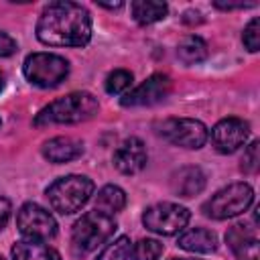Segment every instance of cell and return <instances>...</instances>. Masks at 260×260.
Instances as JSON below:
<instances>
[{
  "instance_id": "obj_1",
  "label": "cell",
  "mask_w": 260,
  "mask_h": 260,
  "mask_svg": "<svg viewBox=\"0 0 260 260\" xmlns=\"http://www.w3.org/2000/svg\"><path fill=\"white\" fill-rule=\"evenodd\" d=\"M37 39L49 47H85L91 39V16L77 2H51L39 16Z\"/></svg>"
},
{
  "instance_id": "obj_2",
  "label": "cell",
  "mask_w": 260,
  "mask_h": 260,
  "mask_svg": "<svg viewBox=\"0 0 260 260\" xmlns=\"http://www.w3.org/2000/svg\"><path fill=\"white\" fill-rule=\"evenodd\" d=\"M100 110L98 98L89 91H71L49 106H45L37 118L35 126H53V124H79L93 118Z\"/></svg>"
},
{
  "instance_id": "obj_3",
  "label": "cell",
  "mask_w": 260,
  "mask_h": 260,
  "mask_svg": "<svg viewBox=\"0 0 260 260\" xmlns=\"http://www.w3.org/2000/svg\"><path fill=\"white\" fill-rule=\"evenodd\" d=\"M116 232V221L98 209L83 213L71 230V252L75 258H85L98 246H102Z\"/></svg>"
},
{
  "instance_id": "obj_4",
  "label": "cell",
  "mask_w": 260,
  "mask_h": 260,
  "mask_svg": "<svg viewBox=\"0 0 260 260\" xmlns=\"http://www.w3.org/2000/svg\"><path fill=\"white\" fill-rule=\"evenodd\" d=\"M93 181L85 175H67L57 181H53L45 195L51 203V207L63 215H71L79 211L89 197L93 195Z\"/></svg>"
},
{
  "instance_id": "obj_5",
  "label": "cell",
  "mask_w": 260,
  "mask_h": 260,
  "mask_svg": "<svg viewBox=\"0 0 260 260\" xmlns=\"http://www.w3.org/2000/svg\"><path fill=\"white\" fill-rule=\"evenodd\" d=\"M254 201V189L248 183H232L219 189L203 203V213L211 219H230L244 213Z\"/></svg>"
},
{
  "instance_id": "obj_6",
  "label": "cell",
  "mask_w": 260,
  "mask_h": 260,
  "mask_svg": "<svg viewBox=\"0 0 260 260\" xmlns=\"http://www.w3.org/2000/svg\"><path fill=\"white\" fill-rule=\"evenodd\" d=\"M24 77L37 87H55L69 75V63L53 53H32L22 63Z\"/></svg>"
},
{
  "instance_id": "obj_7",
  "label": "cell",
  "mask_w": 260,
  "mask_h": 260,
  "mask_svg": "<svg viewBox=\"0 0 260 260\" xmlns=\"http://www.w3.org/2000/svg\"><path fill=\"white\" fill-rule=\"evenodd\" d=\"M191 219V211L179 203L160 201L144 209L142 223L146 230L158 234V236H173L179 234Z\"/></svg>"
},
{
  "instance_id": "obj_8",
  "label": "cell",
  "mask_w": 260,
  "mask_h": 260,
  "mask_svg": "<svg viewBox=\"0 0 260 260\" xmlns=\"http://www.w3.org/2000/svg\"><path fill=\"white\" fill-rule=\"evenodd\" d=\"M158 134L167 142L189 150L201 148L209 138L205 124L195 118H167L158 124Z\"/></svg>"
},
{
  "instance_id": "obj_9",
  "label": "cell",
  "mask_w": 260,
  "mask_h": 260,
  "mask_svg": "<svg viewBox=\"0 0 260 260\" xmlns=\"http://www.w3.org/2000/svg\"><path fill=\"white\" fill-rule=\"evenodd\" d=\"M16 228L24 236V240L47 242L57 234L55 217L37 203H24L16 213Z\"/></svg>"
},
{
  "instance_id": "obj_10",
  "label": "cell",
  "mask_w": 260,
  "mask_h": 260,
  "mask_svg": "<svg viewBox=\"0 0 260 260\" xmlns=\"http://www.w3.org/2000/svg\"><path fill=\"white\" fill-rule=\"evenodd\" d=\"M250 124L242 118H223L211 128V144L221 154H232L246 144Z\"/></svg>"
},
{
  "instance_id": "obj_11",
  "label": "cell",
  "mask_w": 260,
  "mask_h": 260,
  "mask_svg": "<svg viewBox=\"0 0 260 260\" xmlns=\"http://www.w3.org/2000/svg\"><path fill=\"white\" fill-rule=\"evenodd\" d=\"M171 91V79L165 73H154L150 75L146 81H142L138 87H134L132 91H128L120 104L124 108H138V106H152L158 104L160 100H165Z\"/></svg>"
},
{
  "instance_id": "obj_12",
  "label": "cell",
  "mask_w": 260,
  "mask_h": 260,
  "mask_svg": "<svg viewBox=\"0 0 260 260\" xmlns=\"http://www.w3.org/2000/svg\"><path fill=\"white\" fill-rule=\"evenodd\" d=\"M114 167L124 173V175H136L146 167L148 154H146V146L140 138L130 136L126 138L114 152Z\"/></svg>"
},
{
  "instance_id": "obj_13",
  "label": "cell",
  "mask_w": 260,
  "mask_h": 260,
  "mask_svg": "<svg viewBox=\"0 0 260 260\" xmlns=\"http://www.w3.org/2000/svg\"><path fill=\"white\" fill-rule=\"evenodd\" d=\"M225 242L230 244L232 252L236 254V260H260L258 236H256L254 228H248L244 223H236L225 234Z\"/></svg>"
},
{
  "instance_id": "obj_14",
  "label": "cell",
  "mask_w": 260,
  "mask_h": 260,
  "mask_svg": "<svg viewBox=\"0 0 260 260\" xmlns=\"http://www.w3.org/2000/svg\"><path fill=\"white\" fill-rule=\"evenodd\" d=\"M81 154H83V142H79L71 136H57L43 144V156L55 165L75 160Z\"/></svg>"
},
{
  "instance_id": "obj_15",
  "label": "cell",
  "mask_w": 260,
  "mask_h": 260,
  "mask_svg": "<svg viewBox=\"0 0 260 260\" xmlns=\"http://www.w3.org/2000/svg\"><path fill=\"white\" fill-rule=\"evenodd\" d=\"M205 187V175L199 167H181L171 175V191L179 197H193Z\"/></svg>"
},
{
  "instance_id": "obj_16",
  "label": "cell",
  "mask_w": 260,
  "mask_h": 260,
  "mask_svg": "<svg viewBox=\"0 0 260 260\" xmlns=\"http://www.w3.org/2000/svg\"><path fill=\"white\" fill-rule=\"evenodd\" d=\"M179 248L195 254H209L217 248V236L205 228H193L179 236Z\"/></svg>"
},
{
  "instance_id": "obj_17",
  "label": "cell",
  "mask_w": 260,
  "mask_h": 260,
  "mask_svg": "<svg viewBox=\"0 0 260 260\" xmlns=\"http://www.w3.org/2000/svg\"><path fill=\"white\" fill-rule=\"evenodd\" d=\"M12 260H61V254L37 240H18L12 246Z\"/></svg>"
},
{
  "instance_id": "obj_18",
  "label": "cell",
  "mask_w": 260,
  "mask_h": 260,
  "mask_svg": "<svg viewBox=\"0 0 260 260\" xmlns=\"http://www.w3.org/2000/svg\"><path fill=\"white\" fill-rule=\"evenodd\" d=\"M124 205H126V193L118 185H106L95 195V209L106 215L114 217V213L122 211Z\"/></svg>"
},
{
  "instance_id": "obj_19",
  "label": "cell",
  "mask_w": 260,
  "mask_h": 260,
  "mask_svg": "<svg viewBox=\"0 0 260 260\" xmlns=\"http://www.w3.org/2000/svg\"><path fill=\"white\" fill-rule=\"evenodd\" d=\"M130 8H132V16L138 24L158 22L169 12V6L165 2H154V0H136V2H132Z\"/></svg>"
},
{
  "instance_id": "obj_20",
  "label": "cell",
  "mask_w": 260,
  "mask_h": 260,
  "mask_svg": "<svg viewBox=\"0 0 260 260\" xmlns=\"http://www.w3.org/2000/svg\"><path fill=\"white\" fill-rule=\"evenodd\" d=\"M177 57L185 65H195L201 63L207 57V43L197 37V35H187L179 45H177Z\"/></svg>"
},
{
  "instance_id": "obj_21",
  "label": "cell",
  "mask_w": 260,
  "mask_h": 260,
  "mask_svg": "<svg viewBox=\"0 0 260 260\" xmlns=\"http://www.w3.org/2000/svg\"><path fill=\"white\" fill-rule=\"evenodd\" d=\"M160 254H162V244H160L158 240H152V238L138 240V242L130 248L132 260H158Z\"/></svg>"
},
{
  "instance_id": "obj_22",
  "label": "cell",
  "mask_w": 260,
  "mask_h": 260,
  "mask_svg": "<svg viewBox=\"0 0 260 260\" xmlns=\"http://www.w3.org/2000/svg\"><path fill=\"white\" fill-rule=\"evenodd\" d=\"M130 248H132V242L128 236H120L116 238L114 242H110L95 260H128L130 258Z\"/></svg>"
},
{
  "instance_id": "obj_23",
  "label": "cell",
  "mask_w": 260,
  "mask_h": 260,
  "mask_svg": "<svg viewBox=\"0 0 260 260\" xmlns=\"http://www.w3.org/2000/svg\"><path fill=\"white\" fill-rule=\"evenodd\" d=\"M132 85V73L128 69H116L106 77V91L116 95Z\"/></svg>"
},
{
  "instance_id": "obj_24",
  "label": "cell",
  "mask_w": 260,
  "mask_h": 260,
  "mask_svg": "<svg viewBox=\"0 0 260 260\" xmlns=\"http://www.w3.org/2000/svg\"><path fill=\"white\" fill-rule=\"evenodd\" d=\"M240 169H242L244 173H248V175H254V173L260 169V142H258V140H254V142H250V144L246 146Z\"/></svg>"
},
{
  "instance_id": "obj_25",
  "label": "cell",
  "mask_w": 260,
  "mask_h": 260,
  "mask_svg": "<svg viewBox=\"0 0 260 260\" xmlns=\"http://www.w3.org/2000/svg\"><path fill=\"white\" fill-rule=\"evenodd\" d=\"M242 41H244V47H246L250 53H256V51L260 49V20H258V18H252V20L248 22V26L244 28Z\"/></svg>"
},
{
  "instance_id": "obj_26",
  "label": "cell",
  "mask_w": 260,
  "mask_h": 260,
  "mask_svg": "<svg viewBox=\"0 0 260 260\" xmlns=\"http://www.w3.org/2000/svg\"><path fill=\"white\" fill-rule=\"evenodd\" d=\"M14 51H16V41L0 30V57H10Z\"/></svg>"
},
{
  "instance_id": "obj_27",
  "label": "cell",
  "mask_w": 260,
  "mask_h": 260,
  "mask_svg": "<svg viewBox=\"0 0 260 260\" xmlns=\"http://www.w3.org/2000/svg\"><path fill=\"white\" fill-rule=\"evenodd\" d=\"M10 211H12V205L6 197H0V230H4V225L8 223L10 219Z\"/></svg>"
},
{
  "instance_id": "obj_28",
  "label": "cell",
  "mask_w": 260,
  "mask_h": 260,
  "mask_svg": "<svg viewBox=\"0 0 260 260\" xmlns=\"http://www.w3.org/2000/svg\"><path fill=\"white\" fill-rule=\"evenodd\" d=\"M215 6L221 8V10H234V8H248V6H254V4H252V2H248V4H244V2H236V4H230V2H215Z\"/></svg>"
},
{
  "instance_id": "obj_29",
  "label": "cell",
  "mask_w": 260,
  "mask_h": 260,
  "mask_svg": "<svg viewBox=\"0 0 260 260\" xmlns=\"http://www.w3.org/2000/svg\"><path fill=\"white\" fill-rule=\"evenodd\" d=\"M187 24H191V22H201V14L199 12H193V10H189V12H185V18H183Z\"/></svg>"
},
{
  "instance_id": "obj_30",
  "label": "cell",
  "mask_w": 260,
  "mask_h": 260,
  "mask_svg": "<svg viewBox=\"0 0 260 260\" xmlns=\"http://www.w3.org/2000/svg\"><path fill=\"white\" fill-rule=\"evenodd\" d=\"M2 87H4V75L0 73V91H2Z\"/></svg>"
},
{
  "instance_id": "obj_31",
  "label": "cell",
  "mask_w": 260,
  "mask_h": 260,
  "mask_svg": "<svg viewBox=\"0 0 260 260\" xmlns=\"http://www.w3.org/2000/svg\"><path fill=\"white\" fill-rule=\"evenodd\" d=\"M171 260H193V258H171Z\"/></svg>"
},
{
  "instance_id": "obj_32",
  "label": "cell",
  "mask_w": 260,
  "mask_h": 260,
  "mask_svg": "<svg viewBox=\"0 0 260 260\" xmlns=\"http://www.w3.org/2000/svg\"><path fill=\"white\" fill-rule=\"evenodd\" d=\"M0 260H6V258H4V256H0Z\"/></svg>"
},
{
  "instance_id": "obj_33",
  "label": "cell",
  "mask_w": 260,
  "mask_h": 260,
  "mask_svg": "<svg viewBox=\"0 0 260 260\" xmlns=\"http://www.w3.org/2000/svg\"><path fill=\"white\" fill-rule=\"evenodd\" d=\"M0 124H2V120H0Z\"/></svg>"
}]
</instances>
